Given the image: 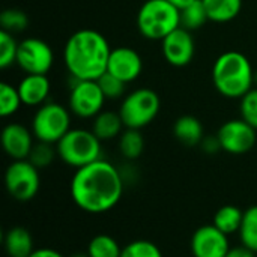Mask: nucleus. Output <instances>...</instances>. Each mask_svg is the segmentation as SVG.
<instances>
[{"mask_svg": "<svg viewBox=\"0 0 257 257\" xmlns=\"http://www.w3.org/2000/svg\"><path fill=\"white\" fill-rule=\"evenodd\" d=\"M123 176L108 161L98 160L77 169L71 179V197L84 212L104 214L122 199Z\"/></svg>", "mask_w": 257, "mask_h": 257, "instance_id": "f257e3e1", "label": "nucleus"}, {"mask_svg": "<svg viewBox=\"0 0 257 257\" xmlns=\"http://www.w3.org/2000/svg\"><path fill=\"white\" fill-rule=\"evenodd\" d=\"M111 47L105 36L93 29L72 33L63 48V62L75 80H98L107 72Z\"/></svg>", "mask_w": 257, "mask_h": 257, "instance_id": "f03ea898", "label": "nucleus"}, {"mask_svg": "<svg viewBox=\"0 0 257 257\" xmlns=\"http://www.w3.org/2000/svg\"><path fill=\"white\" fill-rule=\"evenodd\" d=\"M212 83L226 98L241 99L254 87V71L245 54L229 50L220 54L212 66Z\"/></svg>", "mask_w": 257, "mask_h": 257, "instance_id": "7ed1b4c3", "label": "nucleus"}, {"mask_svg": "<svg viewBox=\"0 0 257 257\" xmlns=\"http://www.w3.org/2000/svg\"><path fill=\"white\" fill-rule=\"evenodd\" d=\"M181 26V9L169 0H146L137 14L140 35L151 41H163Z\"/></svg>", "mask_w": 257, "mask_h": 257, "instance_id": "20e7f679", "label": "nucleus"}, {"mask_svg": "<svg viewBox=\"0 0 257 257\" xmlns=\"http://www.w3.org/2000/svg\"><path fill=\"white\" fill-rule=\"evenodd\" d=\"M56 149L60 160L75 170L101 160V140L92 130L71 128L57 142Z\"/></svg>", "mask_w": 257, "mask_h": 257, "instance_id": "39448f33", "label": "nucleus"}, {"mask_svg": "<svg viewBox=\"0 0 257 257\" xmlns=\"http://www.w3.org/2000/svg\"><path fill=\"white\" fill-rule=\"evenodd\" d=\"M161 108L160 96L155 90L140 87L128 93L119 108V114L125 128L142 130L155 120Z\"/></svg>", "mask_w": 257, "mask_h": 257, "instance_id": "423d86ee", "label": "nucleus"}, {"mask_svg": "<svg viewBox=\"0 0 257 257\" xmlns=\"http://www.w3.org/2000/svg\"><path fill=\"white\" fill-rule=\"evenodd\" d=\"M69 130L71 110L57 102H45L33 114L32 133L38 142L57 145Z\"/></svg>", "mask_w": 257, "mask_h": 257, "instance_id": "0eeeda50", "label": "nucleus"}, {"mask_svg": "<svg viewBox=\"0 0 257 257\" xmlns=\"http://www.w3.org/2000/svg\"><path fill=\"white\" fill-rule=\"evenodd\" d=\"M5 187L17 202H30L41 187L39 169L29 160L12 161L5 172Z\"/></svg>", "mask_w": 257, "mask_h": 257, "instance_id": "6e6552de", "label": "nucleus"}, {"mask_svg": "<svg viewBox=\"0 0 257 257\" xmlns=\"http://www.w3.org/2000/svg\"><path fill=\"white\" fill-rule=\"evenodd\" d=\"M105 96L96 80H75L68 98V108L81 119H93L102 111Z\"/></svg>", "mask_w": 257, "mask_h": 257, "instance_id": "1a4fd4ad", "label": "nucleus"}, {"mask_svg": "<svg viewBox=\"0 0 257 257\" xmlns=\"http://www.w3.org/2000/svg\"><path fill=\"white\" fill-rule=\"evenodd\" d=\"M26 74H48L54 63V53L50 44L39 38H26L18 42L17 62Z\"/></svg>", "mask_w": 257, "mask_h": 257, "instance_id": "9d476101", "label": "nucleus"}, {"mask_svg": "<svg viewBox=\"0 0 257 257\" xmlns=\"http://www.w3.org/2000/svg\"><path fill=\"white\" fill-rule=\"evenodd\" d=\"M256 131L244 119H230L224 122L217 133L221 151L232 155L250 152L256 145Z\"/></svg>", "mask_w": 257, "mask_h": 257, "instance_id": "9b49d317", "label": "nucleus"}, {"mask_svg": "<svg viewBox=\"0 0 257 257\" xmlns=\"http://www.w3.org/2000/svg\"><path fill=\"white\" fill-rule=\"evenodd\" d=\"M161 51L166 62L176 68L191 63L196 53V42L190 30L179 26L161 41Z\"/></svg>", "mask_w": 257, "mask_h": 257, "instance_id": "f8f14e48", "label": "nucleus"}, {"mask_svg": "<svg viewBox=\"0 0 257 257\" xmlns=\"http://www.w3.org/2000/svg\"><path fill=\"white\" fill-rule=\"evenodd\" d=\"M229 250V236L214 224L199 227L191 236V253L194 257H226Z\"/></svg>", "mask_w": 257, "mask_h": 257, "instance_id": "ddd939ff", "label": "nucleus"}, {"mask_svg": "<svg viewBox=\"0 0 257 257\" xmlns=\"http://www.w3.org/2000/svg\"><path fill=\"white\" fill-rule=\"evenodd\" d=\"M143 71V60L140 54L130 47L111 48L107 72L120 78L123 83L136 81Z\"/></svg>", "mask_w": 257, "mask_h": 257, "instance_id": "4468645a", "label": "nucleus"}, {"mask_svg": "<svg viewBox=\"0 0 257 257\" xmlns=\"http://www.w3.org/2000/svg\"><path fill=\"white\" fill-rule=\"evenodd\" d=\"M33 133L32 130L26 128L21 123L12 122L8 123L3 130H2V148L5 151V154L12 158V161L15 160H27L30 155V151L33 148Z\"/></svg>", "mask_w": 257, "mask_h": 257, "instance_id": "2eb2a0df", "label": "nucleus"}, {"mask_svg": "<svg viewBox=\"0 0 257 257\" xmlns=\"http://www.w3.org/2000/svg\"><path fill=\"white\" fill-rule=\"evenodd\" d=\"M17 89L24 105L41 107L48 102L47 99L51 92V83L45 74H26L20 80Z\"/></svg>", "mask_w": 257, "mask_h": 257, "instance_id": "dca6fc26", "label": "nucleus"}, {"mask_svg": "<svg viewBox=\"0 0 257 257\" xmlns=\"http://www.w3.org/2000/svg\"><path fill=\"white\" fill-rule=\"evenodd\" d=\"M173 136L175 139L182 143L184 146H199L205 139V131L202 122L191 114H184L176 119L173 125Z\"/></svg>", "mask_w": 257, "mask_h": 257, "instance_id": "f3484780", "label": "nucleus"}, {"mask_svg": "<svg viewBox=\"0 0 257 257\" xmlns=\"http://www.w3.org/2000/svg\"><path fill=\"white\" fill-rule=\"evenodd\" d=\"M123 122L122 117L119 114V111H101L99 114H96L93 117L92 122V131L93 134L101 140H113L116 137H119L123 133Z\"/></svg>", "mask_w": 257, "mask_h": 257, "instance_id": "a211bd4d", "label": "nucleus"}, {"mask_svg": "<svg viewBox=\"0 0 257 257\" xmlns=\"http://www.w3.org/2000/svg\"><path fill=\"white\" fill-rule=\"evenodd\" d=\"M3 245L9 257H29L33 251V238L24 227H11L5 233Z\"/></svg>", "mask_w": 257, "mask_h": 257, "instance_id": "6ab92c4d", "label": "nucleus"}, {"mask_svg": "<svg viewBox=\"0 0 257 257\" xmlns=\"http://www.w3.org/2000/svg\"><path fill=\"white\" fill-rule=\"evenodd\" d=\"M209 21L214 23H229L235 20L241 9L242 0H203Z\"/></svg>", "mask_w": 257, "mask_h": 257, "instance_id": "aec40b11", "label": "nucleus"}, {"mask_svg": "<svg viewBox=\"0 0 257 257\" xmlns=\"http://www.w3.org/2000/svg\"><path fill=\"white\" fill-rule=\"evenodd\" d=\"M242 218H244V211H241L235 205H224L215 212L212 224L229 236L232 233L239 232Z\"/></svg>", "mask_w": 257, "mask_h": 257, "instance_id": "412c9836", "label": "nucleus"}, {"mask_svg": "<svg viewBox=\"0 0 257 257\" xmlns=\"http://www.w3.org/2000/svg\"><path fill=\"white\" fill-rule=\"evenodd\" d=\"M119 151L126 160H137L145 151V137L142 131L125 128L119 136Z\"/></svg>", "mask_w": 257, "mask_h": 257, "instance_id": "4be33fe9", "label": "nucleus"}, {"mask_svg": "<svg viewBox=\"0 0 257 257\" xmlns=\"http://www.w3.org/2000/svg\"><path fill=\"white\" fill-rule=\"evenodd\" d=\"M209 21L203 0H196L181 9V26L190 32L203 27Z\"/></svg>", "mask_w": 257, "mask_h": 257, "instance_id": "5701e85b", "label": "nucleus"}, {"mask_svg": "<svg viewBox=\"0 0 257 257\" xmlns=\"http://www.w3.org/2000/svg\"><path fill=\"white\" fill-rule=\"evenodd\" d=\"M122 248L119 242L105 233L93 236L87 245V254L90 257H120Z\"/></svg>", "mask_w": 257, "mask_h": 257, "instance_id": "b1692460", "label": "nucleus"}, {"mask_svg": "<svg viewBox=\"0 0 257 257\" xmlns=\"http://www.w3.org/2000/svg\"><path fill=\"white\" fill-rule=\"evenodd\" d=\"M238 233L242 245L257 253V205L244 211L242 224Z\"/></svg>", "mask_w": 257, "mask_h": 257, "instance_id": "393cba45", "label": "nucleus"}, {"mask_svg": "<svg viewBox=\"0 0 257 257\" xmlns=\"http://www.w3.org/2000/svg\"><path fill=\"white\" fill-rule=\"evenodd\" d=\"M23 105L18 89L12 84L2 81L0 83V116L9 117L18 111V108Z\"/></svg>", "mask_w": 257, "mask_h": 257, "instance_id": "a878e982", "label": "nucleus"}, {"mask_svg": "<svg viewBox=\"0 0 257 257\" xmlns=\"http://www.w3.org/2000/svg\"><path fill=\"white\" fill-rule=\"evenodd\" d=\"M27 24H29V18L21 9L9 8L0 14V30H6L14 35L23 32L27 27Z\"/></svg>", "mask_w": 257, "mask_h": 257, "instance_id": "bb28decb", "label": "nucleus"}, {"mask_svg": "<svg viewBox=\"0 0 257 257\" xmlns=\"http://www.w3.org/2000/svg\"><path fill=\"white\" fill-rule=\"evenodd\" d=\"M17 51H18V42L15 41L14 35L6 30H0V68L2 69H6L17 62Z\"/></svg>", "mask_w": 257, "mask_h": 257, "instance_id": "cd10ccee", "label": "nucleus"}, {"mask_svg": "<svg viewBox=\"0 0 257 257\" xmlns=\"http://www.w3.org/2000/svg\"><path fill=\"white\" fill-rule=\"evenodd\" d=\"M120 257H163V253L154 242L146 239H137L122 248Z\"/></svg>", "mask_w": 257, "mask_h": 257, "instance_id": "c85d7f7f", "label": "nucleus"}, {"mask_svg": "<svg viewBox=\"0 0 257 257\" xmlns=\"http://www.w3.org/2000/svg\"><path fill=\"white\" fill-rule=\"evenodd\" d=\"M56 155H57V149L53 148V145L45 143V142H38V143L33 145L27 160L33 166H36L38 169H44V167L50 166L54 161Z\"/></svg>", "mask_w": 257, "mask_h": 257, "instance_id": "c756f323", "label": "nucleus"}, {"mask_svg": "<svg viewBox=\"0 0 257 257\" xmlns=\"http://www.w3.org/2000/svg\"><path fill=\"white\" fill-rule=\"evenodd\" d=\"M96 81H98L105 99H120L123 96V93H125L126 83H123L120 78L114 77L110 72L102 74Z\"/></svg>", "mask_w": 257, "mask_h": 257, "instance_id": "7c9ffc66", "label": "nucleus"}, {"mask_svg": "<svg viewBox=\"0 0 257 257\" xmlns=\"http://www.w3.org/2000/svg\"><path fill=\"white\" fill-rule=\"evenodd\" d=\"M239 113L241 119L250 123L254 130H257V87L250 89L239 102Z\"/></svg>", "mask_w": 257, "mask_h": 257, "instance_id": "2f4dec72", "label": "nucleus"}, {"mask_svg": "<svg viewBox=\"0 0 257 257\" xmlns=\"http://www.w3.org/2000/svg\"><path fill=\"white\" fill-rule=\"evenodd\" d=\"M200 146L206 154H215V152L221 151V145H220V140L217 136H205Z\"/></svg>", "mask_w": 257, "mask_h": 257, "instance_id": "473e14b6", "label": "nucleus"}, {"mask_svg": "<svg viewBox=\"0 0 257 257\" xmlns=\"http://www.w3.org/2000/svg\"><path fill=\"white\" fill-rule=\"evenodd\" d=\"M256 253L251 251L250 248H247L245 245H239V247H230L229 253L226 254V257H256Z\"/></svg>", "mask_w": 257, "mask_h": 257, "instance_id": "72a5a7b5", "label": "nucleus"}, {"mask_svg": "<svg viewBox=\"0 0 257 257\" xmlns=\"http://www.w3.org/2000/svg\"><path fill=\"white\" fill-rule=\"evenodd\" d=\"M29 257H65L62 253H59L57 250L54 248H48V247H44V248H35V251L30 254Z\"/></svg>", "mask_w": 257, "mask_h": 257, "instance_id": "f704fd0d", "label": "nucleus"}, {"mask_svg": "<svg viewBox=\"0 0 257 257\" xmlns=\"http://www.w3.org/2000/svg\"><path fill=\"white\" fill-rule=\"evenodd\" d=\"M169 2H170V3H173L176 8L182 9V8L188 6L190 3H193V2H196V0H169Z\"/></svg>", "mask_w": 257, "mask_h": 257, "instance_id": "c9c22d12", "label": "nucleus"}, {"mask_svg": "<svg viewBox=\"0 0 257 257\" xmlns=\"http://www.w3.org/2000/svg\"><path fill=\"white\" fill-rule=\"evenodd\" d=\"M71 257H90L87 253L84 254V253H78V254H74V256H71Z\"/></svg>", "mask_w": 257, "mask_h": 257, "instance_id": "e433bc0d", "label": "nucleus"}, {"mask_svg": "<svg viewBox=\"0 0 257 257\" xmlns=\"http://www.w3.org/2000/svg\"><path fill=\"white\" fill-rule=\"evenodd\" d=\"M254 86L257 87V71H254Z\"/></svg>", "mask_w": 257, "mask_h": 257, "instance_id": "4c0bfd02", "label": "nucleus"}]
</instances>
